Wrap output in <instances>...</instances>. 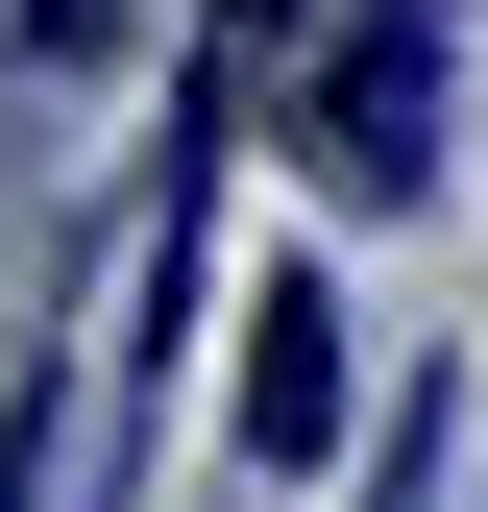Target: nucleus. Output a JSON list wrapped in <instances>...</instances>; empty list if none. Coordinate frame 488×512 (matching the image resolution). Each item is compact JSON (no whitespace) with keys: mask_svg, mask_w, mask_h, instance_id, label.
I'll use <instances>...</instances> for the list:
<instances>
[{"mask_svg":"<svg viewBox=\"0 0 488 512\" xmlns=\"http://www.w3.org/2000/svg\"><path fill=\"white\" fill-rule=\"evenodd\" d=\"M244 464H342V293L318 269L244 293Z\"/></svg>","mask_w":488,"mask_h":512,"instance_id":"nucleus-2","label":"nucleus"},{"mask_svg":"<svg viewBox=\"0 0 488 512\" xmlns=\"http://www.w3.org/2000/svg\"><path fill=\"white\" fill-rule=\"evenodd\" d=\"M25 49H122V0H25Z\"/></svg>","mask_w":488,"mask_h":512,"instance_id":"nucleus-5","label":"nucleus"},{"mask_svg":"<svg viewBox=\"0 0 488 512\" xmlns=\"http://www.w3.org/2000/svg\"><path fill=\"white\" fill-rule=\"evenodd\" d=\"M440 49H464V0H366L318 74H293V147H318V196H415V171H440Z\"/></svg>","mask_w":488,"mask_h":512,"instance_id":"nucleus-1","label":"nucleus"},{"mask_svg":"<svg viewBox=\"0 0 488 512\" xmlns=\"http://www.w3.org/2000/svg\"><path fill=\"white\" fill-rule=\"evenodd\" d=\"M25 391H49V342H25V196H0V464H25Z\"/></svg>","mask_w":488,"mask_h":512,"instance_id":"nucleus-4","label":"nucleus"},{"mask_svg":"<svg viewBox=\"0 0 488 512\" xmlns=\"http://www.w3.org/2000/svg\"><path fill=\"white\" fill-rule=\"evenodd\" d=\"M366 0H220V49H196V98H244V74H293V49H342Z\"/></svg>","mask_w":488,"mask_h":512,"instance_id":"nucleus-3","label":"nucleus"}]
</instances>
